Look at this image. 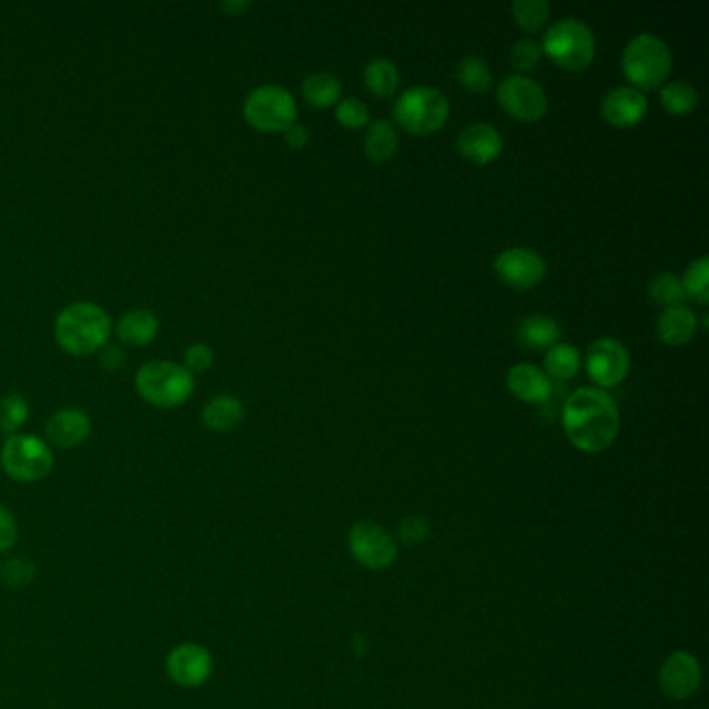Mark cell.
<instances>
[{
    "label": "cell",
    "mask_w": 709,
    "mask_h": 709,
    "mask_svg": "<svg viewBox=\"0 0 709 709\" xmlns=\"http://www.w3.org/2000/svg\"><path fill=\"white\" fill-rule=\"evenodd\" d=\"M545 374L555 381H571L581 369V354L572 344L558 341L550 350H545Z\"/></svg>",
    "instance_id": "26"
},
{
    "label": "cell",
    "mask_w": 709,
    "mask_h": 709,
    "mask_svg": "<svg viewBox=\"0 0 709 709\" xmlns=\"http://www.w3.org/2000/svg\"><path fill=\"white\" fill-rule=\"evenodd\" d=\"M497 100L510 117L525 123L545 117L550 106L543 86L525 74H513L502 79L497 86Z\"/></svg>",
    "instance_id": "9"
},
{
    "label": "cell",
    "mask_w": 709,
    "mask_h": 709,
    "mask_svg": "<svg viewBox=\"0 0 709 709\" xmlns=\"http://www.w3.org/2000/svg\"><path fill=\"white\" fill-rule=\"evenodd\" d=\"M296 115L294 94L279 83L258 86L244 100V117L260 132H285Z\"/></svg>",
    "instance_id": "8"
},
{
    "label": "cell",
    "mask_w": 709,
    "mask_h": 709,
    "mask_svg": "<svg viewBox=\"0 0 709 709\" xmlns=\"http://www.w3.org/2000/svg\"><path fill=\"white\" fill-rule=\"evenodd\" d=\"M348 548L356 562L369 571H385L397 558L394 534L373 520H360L348 532Z\"/></svg>",
    "instance_id": "10"
},
{
    "label": "cell",
    "mask_w": 709,
    "mask_h": 709,
    "mask_svg": "<svg viewBox=\"0 0 709 709\" xmlns=\"http://www.w3.org/2000/svg\"><path fill=\"white\" fill-rule=\"evenodd\" d=\"M30 416V406L20 394H9L0 397V431L7 435H18Z\"/></svg>",
    "instance_id": "32"
},
{
    "label": "cell",
    "mask_w": 709,
    "mask_h": 709,
    "mask_svg": "<svg viewBox=\"0 0 709 709\" xmlns=\"http://www.w3.org/2000/svg\"><path fill=\"white\" fill-rule=\"evenodd\" d=\"M455 79L471 92H485L492 86V69L481 57L469 55L455 65Z\"/></svg>",
    "instance_id": "28"
},
{
    "label": "cell",
    "mask_w": 709,
    "mask_h": 709,
    "mask_svg": "<svg viewBox=\"0 0 709 709\" xmlns=\"http://www.w3.org/2000/svg\"><path fill=\"white\" fill-rule=\"evenodd\" d=\"M493 271L510 288L531 290L543 281V277L548 273V265L543 257L531 248L514 246L497 255L493 262Z\"/></svg>",
    "instance_id": "13"
},
{
    "label": "cell",
    "mask_w": 709,
    "mask_h": 709,
    "mask_svg": "<svg viewBox=\"0 0 709 709\" xmlns=\"http://www.w3.org/2000/svg\"><path fill=\"white\" fill-rule=\"evenodd\" d=\"M117 337L125 346H146L158 334V318L148 308H134L127 311L119 318Z\"/></svg>",
    "instance_id": "22"
},
{
    "label": "cell",
    "mask_w": 709,
    "mask_h": 709,
    "mask_svg": "<svg viewBox=\"0 0 709 709\" xmlns=\"http://www.w3.org/2000/svg\"><path fill=\"white\" fill-rule=\"evenodd\" d=\"M18 539H20V527H18L15 514L0 504V553L13 550Z\"/></svg>",
    "instance_id": "38"
},
{
    "label": "cell",
    "mask_w": 709,
    "mask_h": 709,
    "mask_svg": "<svg viewBox=\"0 0 709 709\" xmlns=\"http://www.w3.org/2000/svg\"><path fill=\"white\" fill-rule=\"evenodd\" d=\"M0 466L18 483H38L53 471L55 455L34 435H9L0 448Z\"/></svg>",
    "instance_id": "7"
},
{
    "label": "cell",
    "mask_w": 709,
    "mask_h": 709,
    "mask_svg": "<svg viewBox=\"0 0 709 709\" xmlns=\"http://www.w3.org/2000/svg\"><path fill=\"white\" fill-rule=\"evenodd\" d=\"M302 97L318 109L331 106L341 100V81L329 71H315L302 81Z\"/></svg>",
    "instance_id": "24"
},
{
    "label": "cell",
    "mask_w": 709,
    "mask_h": 709,
    "mask_svg": "<svg viewBox=\"0 0 709 709\" xmlns=\"http://www.w3.org/2000/svg\"><path fill=\"white\" fill-rule=\"evenodd\" d=\"M622 74L637 90H653L664 83L672 71L671 46L650 32L632 36L622 50Z\"/></svg>",
    "instance_id": "4"
},
{
    "label": "cell",
    "mask_w": 709,
    "mask_h": 709,
    "mask_svg": "<svg viewBox=\"0 0 709 709\" xmlns=\"http://www.w3.org/2000/svg\"><path fill=\"white\" fill-rule=\"evenodd\" d=\"M541 55H543L541 44L529 38L518 40L510 48V63L516 71L527 76V71H532L539 65Z\"/></svg>",
    "instance_id": "34"
},
{
    "label": "cell",
    "mask_w": 709,
    "mask_h": 709,
    "mask_svg": "<svg viewBox=\"0 0 709 709\" xmlns=\"http://www.w3.org/2000/svg\"><path fill=\"white\" fill-rule=\"evenodd\" d=\"M336 117L344 127L358 130V127L371 123V111L362 100L348 97V99H341L337 102Z\"/></svg>",
    "instance_id": "33"
},
{
    "label": "cell",
    "mask_w": 709,
    "mask_h": 709,
    "mask_svg": "<svg viewBox=\"0 0 709 709\" xmlns=\"http://www.w3.org/2000/svg\"><path fill=\"white\" fill-rule=\"evenodd\" d=\"M244 416H246V408H244L241 399L229 394L211 397L200 413L204 427L211 431H217V434L234 431L244 423Z\"/></svg>",
    "instance_id": "19"
},
{
    "label": "cell",
    "mask_w": 709,
    "mask_h": 709,
    "mask_svg": "<svg viewBox=\"0 0 709 709\" xmlns=\"http://www.w3.org/2000/svg\"><path fill=\"white\" fill-rule=\"evenodd\" d=\"M701 687V666L689 651H674L660 668V689L674 701H685Z\"/></svg>",
    "instance_id": "14"
},
{
    "label": "cell",
    "mask_w": 709,
    "mask_h": 709,
    "mask_svg": "<svg viewBox=\"0 0 709 709\" xmlns=\"http://www.w3.org/2000/svg\"><path fill=\"white\" fill-rule=\"evenodd\" d=\"M506 385L527 404H545L553 394L552 379L531 362H518L506 374Z\"/></svg>",
    "instance_id": "18"
},
{
    "label": "cell",
    "mask_w": 709,
    "mask_h": 709,
    "mask_svg": "<svg viewBox=\"0 0 709 709\" xmlns=\"http://www.w3.org/2000/svg\"><path fill=\"white\" fill-rule=\"evenodd\" d=\"M455 148L462 157L469 158L474 165H487L502 155L504 138L492 123L479 121L460 132V136L455 139Z\"/></svg>",
    "instance_id": "16"
},
{
    "label": "cell",
    "mask_w": 709,
    "mask_h": 709,
    "mask_svg": "<svg viewBox=\"0 0 709 709\" xmlns=\"http://www.w3.org/2000/svg\"><path fill=\"white\" fill-rule=\"evenodd\" d=\"M552 7L548 0H514V21L525 32H539L550 20Z\"/></svg>",
    "instance_id": "30"
},
{
    "label": "cell",
    "mask_w": 709,
    "mask_h": 709,
    "mask_svg": "<svg viewBox=\"0 0 709 709\" xmlns=\"http://www.w3.org/2000/svg\"><path fill=\"white\" fill-rule=\"evenodd\" d=\"M100 354V364L106 369V371H121L127 362V356L123 350H119L115 346H104L99 352Z\"/></svg>",
    "instance_id": "39"
},
{
    "label": "cell",
    "mask_w": 709,
    "mask_h": 709,
    "mask_svg": "<svg viewBox=\"0 0 709 709\" xmlns=\"http://www.w3.org/2000/svg\"><path fill=\"white\" fill-rule=\"evenodd\" d=\"M283 136H285L288 146H292V148H304V146L308 144V139H311V132H308V127H306V125H302V123L294 121V123L283 132Z\"/></svg>",
    "instance_id": "40"
},
{
    "label": "cell",
    "mask_w": 709,
    "mask_h": 709,
    "mask_svg": "<svg viewBox=\"0 0 709 709\" xmlns=\"http://www.w3.org/2000/svg\"><path fill=\"white\" fill-rule=\"evenodd\" d=\"M648 97L632 86H616L601 99V115L616 127H631L648 115Z\"/></svg>",
    "instance_id": "15"
},
{
    "label": "cell",
    "mask_w": 709,
    "mask_h": 709,
    "mask_svg": "<svg viewBox=\"0 0 709 709\" xmlns=\"http://www.w3.org/2000/svg\"><path fill=\"white\" fill-rule=\"evenodd\" d=\"M2 576H4V581H7L11 587H25L27 583H32V581H34V576H36V566H34L30 560L18 558V560L7 562V566L2 569Z\"/></svg>",
    "instance_id": "37"
},
{
    "label": "cell",
    "mask_w": 709,
    "mask_h": 709,
    "mask_svg": "<svg viewBox=\"0 0 709 709\" xmlns=\"http://www.w3.org/2000/svg\"><path fill=\"white\" fill-rule=\"evenodd\" d=\"M362 79H364V86L369 88V92H373L374 97L387 99L399 86V71H397L394 60L379 57V59L367 63V67L362 71Z\"/></svg>",
    "instance_id": "25"
},
{
    "label": "cell",
    "mask_w": 709,
    "mask_h": 709,
    "mask_svg": "<svg viewBox=\"0 0 709 709\" xmlns=\"http://www.w3.org/2000/svg\"><path fill=\"white\" fill-rule=\"evenodd\" d=\"M109 336L111 316L92 302H74L55 320V337L67 354H97L106 346Z\"/></svg>",
    "instance_id": "2"
},
{
    "label": "cell",
    "mask_w": 709,
    "mask_h": 709,
    "mask_svg": "<svg viewBox=\"0 0 709 709\" xmlns=\"http://www.w3.org/2000/svg\"><path fill=\"white\" fill-rule=\"evenodd\" d=\"M165 671L181 689H198L211 680L215 662L206 648L185 641L169 651Z\"/></svg>",
    "instance_id": "12"
},
{
    "label": "cell",
    "mask_w": 709,
    "mask_h": 709,
    "mask_svg": "<svg viewBox=\"0 0 709 709\" xmlns=\"http://www.w3.org/2000/svg\"><path fill=\"white\" fill-rule=\"evenodd\" d=\"M450 100L435 86H413L394 102V117L416 136L434 134L450 119Z\"/></svg>",
    "instance_id": "5"
},
{
    "label": "cell",
    "mask_w": 709,
    "mask_h": 709,
    "mask_svg": "<svg viewBox=\"0 0 709 709\" xmlns=\"http://www.w3.org/2000/svg\"><path fill=\"white\" fill-rule=\"evenodd\" d=\"M541 50L560 67L581 71L595 59V36L585 21L564 18L548 27Z\"/></svg>",
    "instance_id": "6"
},
{
    "label": "cell",
    "mask_w": 709,
    "mask_h": 709,
    "mask_svg": "<svg viewBox=\"0 0 709 709\" xmlns=\"http://www.w3.org/2000/svg\"><path fill=\"white\" fill-rule=\"evenodd\" d=\"M429 537V522L420 516H408L399 522L397 539L406 545H420Z\"/></svg>",
    "instance_id": "36"
},
{
    "label": "cell",
    "mask_w": 709,
    "mask_h": 709,
    "mask_svg": "<svg viewBox=\"0 0 709 709\" xmlns=\"http://www.w3.org/2000/svg\"><path fill=\"white\" fill-rule=\"evenodd\" d=\"M648 294L657 306H664V308L680 306L687 297L685 290H683V283H680V277H676L674 273H657L653 277L650 288H648Z\"/></svg>",
    "instance_id": "29"
},
{
    "label": "cell",
    "mask_w": 709,
    "mask_h": 709,
    "mask_svg": "<svg viewBox=\"0 0 709 709\" xmlns=\"http://www.w3.org/2000/svg\"><path fill=\"white\" fill-rule=\"evenodd\" d=\"M44 431L53 446L60 450H71L90 437L92 423L90 416L79 408H63L46 420Z\"/></svg>",
    "instance_id": "17"
},
{
    "label": "cell",
    "mask_w": 709,
    "mask_h": 709,
    "mask_svg": "<svg viewBox=\"0 0 709 709\" xmlns=\"http://www.w3.org/2000/svg\"><path fill=\"white\" fill-rule=\"evenodd\" d=\"M562 427L576 450L606 452L620 431V410L599 387H578L562 406Z\"/></svg>",
    "instance_id": "1"
},
{
    "label": "cell",
    "mask_w": 709,
    "mask_h": 709,
    "mask_svg": "<svg viewBox=\"0 0 709 709\" xmlns=\"http://www.w3.org/2000/svg\"><path fill=\"white\" fill-rule=\"evenodd\" d=\"M587 374L599 387L620 385L631 371V354L624 344L614 337H599L587 348Z\"/></svg>",
    "instance_id": "11"
},
{
    "label": "cell",
    "mask_w": 709,
    "mask_h": 709,
    "mask_svg": "<svg viewBox=\"0 0 709 709\" xmlns=\"http://www.w3.org/2000/svg\"><path fill=\"white\" fill-rule=\"evenodd\" d=\"M136 390L144 402L157 408L183 406L196 390L194 374L183 364L169 360H153L139 367Z\"/></svg>",
    "instance_id": "3"
},
{
    "label": "cell",
    "mask_w": 709,
    "mask_h": 709,
    "mask_svg": "<svg viewBox=\"0 0 709 709\" xmlns=\"http://www.w3.org/2000/svg\"><path fill=\"white\" fill-rule=\"evenodd\" d=\"M562 337V327L552 316L534 315L525 316L518 323V339L522 346H529L532 350H550Z\"/></svg>",
    "instance_id": "21"
},
{
    "label": "cell",
    "mask_w": 709,
    "mask_h": 709,
    "mask_svg": "<svg viewBox=\"0 0 709 709\" xmlns=\"http://www.w3.org/2000/svg\"><path fill=\"white\" fill-rule=\"evenodd\" d=\"M697 329H699V316L695 315L685 304L666 308L655 323L657 337L668 346L687 344L695 337Z\"/></svg>",
    "instance_id": "20"
},
{
    "label": "cell",
    "mask_w": 709,
    "mask_h": 709,
    "mask_svg": "<svg viewBox=\"0 0 709 709\" xmlns=\"http://www.w3.org/2000/svg\"><path fill=\"white\" fill-rule=\"evenodd\" d=\"M399 136L392 121L373 119L364 134V150L374 162H385L397 153Z\"/></svg>",
    "instance_id": "23"
},
{
    "label": "cell",
    "mask_w": 709,
    "mask_h": 709,
    "mask_svg": "<svg viewBox=\"0 0 709 709\" xmlns=\"http://www.w3.org/2000/svg\"><path fill=\"white\" fill-rule=\"evenodd\" d=\"M683 290L687 296L697 300L699 304H708L709 302V258L701 257L693 260L689 269L685 271V275L680 279Z\"/></svg>",
    "instance_id": "31"
},
{
    "label": "cell",
    "mask_w": 709,
    "mask_h": 709,
    "mask_svg": "<svg viewBox=\"0 0 709 709\" xmlns=\"http://www.w3.org/2000/svg\"><path fill=\"white\" fill-rule=\"evenodd\" d=\"M215 362V352L211 346L206 344H192L185 352H183V367L190 373H206Z\"/></svg>",
    "instance_id": "35"
},
{
    "label": "cell",
    "mask_w": 709,
    "mask_h": 709,
    "mask_svg": "<svg viewBox=\"0 0 709 709\" xmlns=\"http://www.w3.org/2000/svg\"><path fill=\"white\" fill-rule=\"evenodd\" d=\"M660 100L672 115H687L699 104V92L685 79H672L662 86Z\"/></svg>",
    "instance_id": "27"
},
{
    "label": "cell",
    "mask_w": 709,
    "mask_h": 709,
    "mask_svg": "<svg viewBox=\"0 0 709 709\" xmlns=\"http://www.w3.org/2000/svg\"><path fill=\"white\" fill-rule=\"evenodd\" d=\"M221 9H223L227 15H239V13H244L246 9H250V2H248V0H223V2H221Z\"/></svg>",
    "instance_id": "41"
}]
</instances>
